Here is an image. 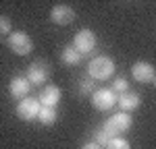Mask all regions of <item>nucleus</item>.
Segmentation results:
<instances>
[{"label": "nucleus", "instance_id": "ddd939ff", "mask_svg": "<svg viewBox=\"0 0 156 149\" xmlns=\"http://www.w3.org/2000/svg\"><path fill=\"white\" fill-rule=\"evenodd\" d=\"M60 60H62V64H67V66H77L79 62L83 60V56L73 48V46H65L62 52H60Z\"/></svg>", "mask_w": 156, "mask_h": 149}, {"label": "nucleus", "instance_id": "6e6552de", "mask_svg": "<svg viewBox=\"0 0 156 149\" xmlns=\"http://www.w3.org/2000/svg\"><path fill=\"white\" fill-rule=\"evenodd\" d=\"M131 77L137 81V83H152L154 77H156V71H154V66H152L150 62L137 60L131 66Z\"/></svg>", "mask_w": 156, "mask_h": 149}, {"label": "nucleus", "instance_id": "f257e3e1", "mask_svg": "<svg viewBox=\"0 0 156 149\" xmlns=\"http://www.w3.org/2000/svg\"><path fill=\"white\" fill-rule=\"evenodd\" d=\"M131 126H133L131 114H127V112H117V114H112L110 118H106L100 128H102L110 139H117V137H121L123 133H127Z\"/></svg>", "mask_w": 156, "mask_h": 149}, {"label": "nucleus", "instance_id": "7ed1b4c3", "mask_svg": "<svg viewBox=\"0 0 156 149\" xmlns=\"http://www.w3.org/2000/svg\"><path fill=\"white\" fill-rule=\"evenodd\" d=\"M6 46L12 54L17 56H27L34 52V39L27 35L25 31H12L11 35L6 37Z\"/></svg>", "mask_w": 156, "mask_h": 149}, {"label": "nucleus", "instance_id": "1a4fd4ad", "mask_svg": "<svg viewBox=\"0 0 156 149\" xmlns=\"http://www.w3.org/2000/svg\"><path fill=\"white\" fill-rule=\"evenodd\" d=\"M50 21L54 25H71L75 21V11H73L69 4H56V6H52V11H50Z\"/></svg>", "mask_w": 156, "mask_h": 149}, {"label": "nucleus", "instance_id": "6ab92c4d", "mask_svg": "<svg viewBox=\"0 0 156 149\" xmlns=\"http://www.w3.org/2000/svg\"><path fill=\"white\" fill-rule=\"evenodd\" d=\"M94 141H96L98 145H100V147H102V145H108V143H110V141H112V139H110V137H108L106 133H104V131H102V128H98L96 133H94Z\"/></svg>", "mask_w": 156, "mask_h": 149}, {"label": "nucleus", "instance_id": "9b49d317", "mask_svg": "<svg viewBox=\"0 0 156 149\" xmlns=\"http://www.w3.org/2000/svg\"><path fill=\"white\" fill-rule=\"evenodd\" d=\"M37 101L42 104V108H56L60 101V89L56 85H46L40 91Z\"/></svg>", "mask_w": 156, "mask_h": 149}, {"label": "nucleus", "instance_id": "f3484780", "mask_svg": "<svg viewBox=\"0 0 156 149\" xmlns=\"http://www.w3.org/2000/svg\"><path fill=\"white\" fill-rule=\"evenodd\" d=\"M12 33V23L6 15H0V35H11Z\"/></svg>", "mask_w": 156, "mask_h": 149}, {"label": "nucleus", "instance_id": "dca6fc26", "mask_svg": "<svg viewBox=\"0 0 156 149\" xmlns=\"http://www.w3.org/2000/svg\"><path fill=\"white\" fill-rule=\"evenodd\" d=\"M112 91L115 93H127L129 91V83H127V79H123V77H117L115 81H112Z\"/></svg>", "mask_w": 156, "mask_h": 149}, {"label": "nucleus", "instance_id": "412c9836", "mask_svg": "<svg viewBox=\"0 0 156 149\" xmlns=\"http://www.w3.org/2000/svg\"><path fill=\"white\" fill-rule=\"evenodd\" d=\"M152 83H154V87H156V77H154V81H152Z\"/></svg>", "mask_w": 156, "mask_h": 149}, {"label": "nucleus", "instance_id": "f03ea898", "mask_svg": "<svg viewBox=\"0 0 156 149\" xmlns=\"http://www.w3.org/2000/svg\"><path fill=\"white\" fill-rule=\"evenodd\" d=\"M115 74V62L108 56H96L87 64V77H92L94 81H108Z\"/></svg>", "mask_w": 156, "mask_h": 149}, {"label": "nucleus", "instance_id": "a211bd4d", "mask_svg": "<svg viewBox=\"0 0 156 149\" xmlns=\"http://www.w3.org/2000/svg\"><path fill=\"white\" fill-rule=\"evenodd\" d=\"M108 149H131V145H129V141H125L123 137H117V139H112L110 143L106 145Z\"/></svg>", "mask_w": 156, "mask_h": 149}, {"label": "nucleus", "instance_id": "0eeeda50", "mask_svg": "<svg viewBox=\"0 0 156 149\" xmlns=\"http://www.w3.org/2000/svg\"><path fill=\"white\" fill-rule=\"evenodd\" d=\"M92 104H94L96 110L106 112L112 106H117V93L112 89H96L94 95H92Z\"/></svg>", "mask_w": 156, "mask_h": 149}, {"label": "nucleus", "instance_id": "423d86ee", "mask_svg": "<svg viewBox=\"0 0 156 149\" xmlns=\"http://www.w3.org/2000/svg\"><path fill=\"white\" fill-rule=\"evenodd\" d=\"M73 48L77 50L81 56L90 54L92 50L96 48V33L92 29H79L75 35H73Z\"/></svg>", "mask_w": 156, "mask_h": 149}, {"label": "nucleus", "instance_id": "9d476101", "mask_svg": "<svg viewBox=\"0 0 156 149\" xmlns=\"http://www.w3.org/2000/svg\"><path fill=\"white\" fill-rule=\"evenodd\" d=\"M117 106L121 108V112H127V114H131L133 110H137L140 106H142V95L137 93V91H127V93H121L119 98H117Z\"/></svg>", "mask_w": 156, "mask_h": 149}, {"label": "nucleus", "instance_id": "f8f14e48", "mask_svg": "<svg viewBox=\"0 0 156 149\" xmlns=\"http://www.w3.org/2000/svg\"><path fill=\"white\" fill-rule=\"evenodd\" d=\"M9 91H11L12 98H17L21 101V99H25L29 95L31 83L27 81V77H15V79H11V83H9Z\"/></svg>", "mask_w": 156, "mask_h": 149}, {"label": "nucleus", "instance_id": "39448f33", "mask_svg": "<svg viewBox=\"0 0 156 149\" xmlns=\"http://www.w3.org/2000/svg\"><path fill=\"white\" fill-rule=\"evenodd\" d=\"M40 110H42V104L37 101V98H31V95H27L25 99H21V101L17 104V116H19L23 122L36 120Z\"/></svg>", "mask_w": 156, "mask_h": 149}, {"label": "nucleus", "instance_id": "4468645a", "mask_svg": "<svg viewBox=\"0 0 156 149\" xmlns=\"http://www.w3.org/2000/svg\"><path fill=\"white\" fill-rule=\"evenodd\" d=\"M37 120L44 124V126H52V124L58 120V112L56 108H42L37 114Z\"/></svg>", "mask_w": 156, "mask_h": 149}, {"label": "nucleus", "instance_id": "2eb2a0df", "mask_svg": "<svg viewBox=\"0 0 156 149\" xmlns=\"http://www.w3.org/2000/svg\"><path fill=\"white\" fill-rule=\"evenodd\" d=\"M94 91H96V83H94V79L92 77H83L79 83H77V93L79 95H94Z\"/></svg>", "mask_w": 156, "mask_h": 149}, {"label": "nucleus", "instance_id": "aec40b11", "mask_svg": "<svg viewBox=\"0 0 156 149\" xmlns=\"http://www.w3.org/2000/svg\"><path fill=\"white\" fill-rule=\"evenodd\" d=\"M81 149H102V147H100L98 143H85V145H83Z\"/></svg>", "mask_w": 156, "mask_h": 149}, {"label": "nucleus", "instance_id": "20e7f679", "mask_svg": "<svg viewBox=\"0 0 156 149\" xmlns=\"http://www.w3.org/2000/svg\"><path fill=\"white\" fill-rule=\"evenodd\" d=\"M50 79V64L46 60H34L27 66V81L31 85H44Z\"/></svg>", "mask_w": 156, "mask_h": 149}]
</instances>
